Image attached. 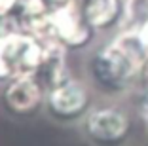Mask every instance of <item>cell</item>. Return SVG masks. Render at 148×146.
Listing matches in <instances>:
<instances>
[{
  "label": "cell",
  "mask_w": 148,
  "mask_h": 146,
  "mask_svg": "<svg viewBox=\"0 0 148 146\" xmlns=\"http://www.w3.org/2000/svg\"><path fill=\"white\" fill-rule=\"evenodd\" d=\"M148 59L139 32H123L122 36L105 44L87 61V74L95 87L103 91H122L143 70Z\"/></svg>",
  "instance_id": "cell-1"
},
{
  "label": "cell",
  "mask_w": 148,
  "mask_h": 146,
  "mask_svg": "<svg viewBox=\"0 0 148 146\" xmlns=\"http://www.w3.org/2000/svg\"><path fill=\"white\" fill-rule=\"evenodd\" d=\"M44 108L51 120L59 123L82 121L91 110V89L89 86L74 78H65L63 82L49 87L46 93Z\"/></svg>",
  "instance_id": "cell-2"
},
{
  "label": "cell",
  "mask_w": 148,
  "mask_h": 146,
  "mask_svg": "<svg viewBox=\"0 0 148 146\" xmlns=\"http://www.w3.org/2000/svg\"><path fill=\"white\" fill-rule=\"evenodd\" d=\"M82 133L91 146H125L131 120L125 110L114 104L93 106L82 120Z\"/></svg>",
  "instance_id": "cell-3"
},
{
  "label": "cell",
  "mask_w": 148,
  "mask_h": 146,
  "mask_svg": "<svg viewBox=\"0 0 148 146\" xmlns=\"http://www.w3.org/2000/svg\"><path fill=\"white\" fill-rule=\"evenodd\" d=\"M0 99L8 114L29 116L44 104L46 93L34 76H17L8 82Z\"/></svg>",
  "instance_id": "cell-4"
},
{
  "label": "cell",
  "mask_w": 148,
  "mask_h": 146,
  "mask_svg": "<svg viewBox=\"0 0 148 146\" xmlns=\"http://www.w3.org/2000/svg\"><path fill=\"white\" fill-rule=\"evenodd\" d=\"M49 15H51L55 38L66 47H84L89 42L91 27L87 25L84 17V10H80L74 0L55 8Z\"/></svg>",
  "instance_id": "cell-5"
},
{
  "label": "cell",
  "mask_w": 148,
  "mask_h": 146,
  "mask_svg": "<svg viewBox=\"0 0 148 146\" xmlns=\"http://www.w3.org/2000/svg\"><path fill=\"white\" fill-rule=\"evenodd\" d=\"M84 17L93 30H106L122 17V4L120 0H87Z\"/></svg>",
  "instance_id": "cell-6"
},
{
  "label": "cell",
  "mask_w": 148,
  "mask_h": 146,
  "mask_svg": "<svg viewBox=\"0 0 148 146\" xmlns=\"http://www.w3.org/2000/svg\"><path fill=\"white\" fill-rule=\"evenodd\" d=\"M19 0H0V15H8Z\"/></svg>",
  "instance_id": "cell-7"
},
{
  "label": "cell",
  "mask_w": 148,
  "mask_h": 146,
  "mask_svg": "<svg viewBox=\"0 0 148 146\" xmlns=\"http://www.w3.org/2000/svg\"><path fill=\"white\" fill-rule=\"evenodd\" d=\"M48 2L53 8H59V6H65V4H69V2H72V0H48Z\"/></svg>",
  "instance_id": "cell-8"
},
{
  "label": "cell",
  "mask_w": 148,
  "mask_h": 146,
  "mask_svg": "<svg viewBox=\"0 0 148 146\" xmlns=\"http://www.w3.org/2000/svg\"><path fill=\"white\" fill-rule=\"evenodd\" d=\"M144 76H146V82H148V64L144 66Z\"/></svg>",
  "instance_id": "cell-9"
},
{
  "label": "cell",
  "mask_w": 148,
  "mask_h": 146,
  "mask_svg": "<svg viewBox=\"0 0 148 146\" xmlns=\"http://www.w3.org/2000/svg\"><path fill=\"white\" fill-rule=\"evenodd\" d=\"M146 112H148V101H146Z\"/></svg>",
  "instance_id": "cell-10"
}]
</instances>
